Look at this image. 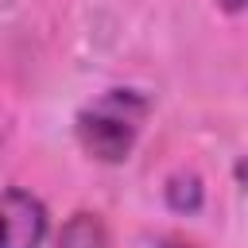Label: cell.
I'll return each instance as SVG.
<instances>
[{
  "label": "cell",
  "instance_id": "6da1fadb",
  "mask_svg": "<svg viewBox=\"0 0 248 248\" xmlns=\"http://www.w3.org/2000/svg\"><path fill=\"white\" fill-rule=\"evenodd\" d=\"M147 97L136 89H108L93 105L78 112V143L101 159V163H120L128 159L143 120H147Z\"/></svg>",
  "mask_w": 248,
  "mask_h": 248
},
{
  "label": "cell",
  "instance_id": "5b68a950",
  "mask_svg": "<svg viewBox=\"0 0 248 248\" xmlns=\"http://www.w3.org/2000/svg\"><path fill=\"white\" fill-rule=\"evenodd\" d=\"M159 244H163V248H198V244H190V240H178V236H163Z\"/></svg>",
  "mask_w": 248,
  "mask_h": 248
},
{
  "label": "cell",
  "instance_id": "277c9868",
  "mask_svg": "<svg viewBox=\"0 0 248 248\" xmlns=\"http://www.w3.org/2000/svg\"><path fill=\"white\" fill-rule=\"evenodd\" d=\"M167 205L174 213H198L202 209V178L194 170H178L167 178Z\"/></svg>",
  "mask_w": 248,
  "mask_h": 248
},
{
  "label": "cell",
  "instance_id": "8992f818",
  "mask_svg": "<svg viewBox=\"0 0 248 248\" xmlns=\"http://www.w3.org/2000/svg\"><path fill=\"white\" fill-rule=\"evenodd\" d=\"M217 4H221L225 12H240V8H244V0H217Z\"/></svg>",
  "mask_w": 248,
  "mask_h": 248
},
{
  "label": "cell",
  "instance_id": "7a4b0ae2",
  "mask_svg": "<svg viewBox=\"0 0 248 248\" xmlns=\"http://www.w3.org/2000/svg\"><path fill=\"white\" fill-rule=\"evenodd\" d=\"M46 236V205L31 190L0 194V248H39Z\"/></svg>",
  "mask_w": 248,
  "mask_h": 248
},
{
  "label": "cell",
  "instance_id": "3957f363",
  "mask_svg": "<svg viewBox=\"0 0 248 248\" xmlns=\"http://www.w3.org/2000/svg\"><path fill=\"white\" fill-rule=\"evenodd\" d=\"M54 248H108L105 221H101L97 213H74V217L62 225Z\"/></svg>",
  "mask_w": 248,
  "mask_h": 248
}]
</instances>
